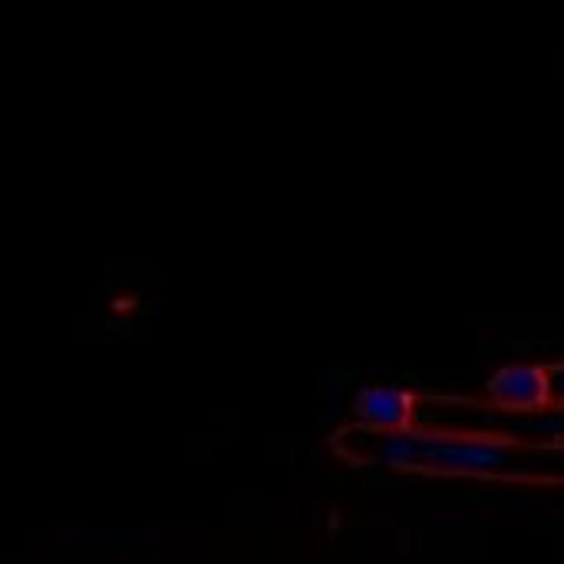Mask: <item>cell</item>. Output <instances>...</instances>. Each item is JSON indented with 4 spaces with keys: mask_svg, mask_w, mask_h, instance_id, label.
<instances>
[{
    "mask_svg": "<svg viewBox=\"0 0 564 564\" xmlns=\"http://www.w3.org/2000/svg\"><path fill=\"white\" fill-rule=\"evenodd\" d=\"M337 446L350 459L380 463L410 476L564 486V443H519L443 430L367 433L354 426L337 436Z\"/></svg>",
    "mask_w": 564,
    "mask_h": 564,
    "instance_id": "cell-1",
    "label": "cell"
},
{
    "mask_svg": "<svg viewBox=\"0 0 564 564\" xmlns=\"http://www.w3.org/2000/svg\"><path fill=\"white\" fill-rule=\"evenodd\" d=\"M423 397L397 383H373L357 390L350 403V420L367 433H410L420 426Z\"/></svg>",
    "mask_w": 564,
    "mask_h": 564,
    "instance_id": "cell-2",
    "label": "cell"
},
{
    "mask_svg": "<svg viewBox=\"0 0 564 564\" xmlns=\"http://www.w3.org/2000/svg\"><path fill=\"white\" fill-rule=\"evenodd\" d=\"M486 400L509 413H542L552 397V373L542 364H502L486 380Z\"/></svg>",
    "mask_w": 564,
    "mask_h": 564,
    "instance_id": "cell-3",
    "label": "cell"
}]
</instances>
